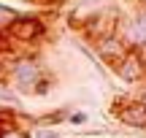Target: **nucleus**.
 <instances>
[{
	"mask_svg": "<svg viewBox=\"0 0 146 138\" xmlns=\"http://www.w3.org/2000/svg\"><path fill=\"white\" fill-rule=\"evenodd\" d=\"M54 90V79H52V73H46L41 81L35 84V90H33V95H49V92Z\"/></svg>",
	"mask_w": 146,
	"mask_h": 138,
	"instance_id": "1a4fd4ad",
	"label": "nucleus"
},
{
	"mask_svg": "<svg viewBox=\"0 0 146 138\" xmlns=\"http://www.w3.org/2000/svg\"><path fill=\"white\" fill-rule=\"evenodd\" d=\"M95 46V57H100V62L103 65H108V68H114V65H119L122 60L130 54V49L125 46V43L119 41V35L116 33H111V35H103V38H98V41L92 43Z\"/></svg>",
	"mask_w": 146,
	"mask_h": 138,
	"instance_id": "39448f33",
	"label": "nucleus"
},
{
	"mask_svg": "<svg viewBox=\"0 0 146 138\" xmlns=\"http://www.w3.org/2000/svg\"><path fill=\"white\" fill-rule=\"evenodd\" d=\"M138 57H141V60H143V65H146V46L141 49V52H138Z\"/></svg>",
	"mask_w": 146,
	"mask_h": 138,
	"instance_id": "ddd939ff",
	"label": "nucleus"
},
{
	"mask_svg": "<svg viewBox=\"0 0 146 138\" xmlns=\"http://www.w3.org/2000/svg\"><path fill=\"white\" fill-rule=\"evenodd\" d=\"M0 138H30V130L22 125H11V127H0Z\"/></svg>",
	"mask_w": 146,
	"mask_h": 138,
	"instance_id": "6e6552de",
	"label": "nucleus"
},
{
	"mask_svg": "<svg viewBox=\"0 0 146 138\" xmlns=\"http://www.w3.org/2000/svg\"><path fill=\"white\" fill-rule=\"evenodd\" d=\"M116 35L130 52H141L146 46V3H135L119 11Z\"/></svg>",
	"mask_w": 146,
	"mask_h": 138,
	"instance_id": "f257e3e1",
	"label": "nucleus"
},
{
	"mask_svg": "<svg viewBox=\"0 0 146 138\" xmlns=\"http://www.w3.org/2000/svg\"><path fill=\"white\" fill-rule=\"evenodd\" d=\"M111 70L122 79V84H143L146 81V65H143V60L138 57V52H130L119 65H114Z\"/></svg>",
	"mask_w": 146,
	"mask_h": 138,
	"instance_id": "423d86ee",
	"label": "nucleus"
},
{
	"mask_svg": "<svg viewBox=\"0 0 146 138\" xmlns=\"http://www.w3.org/2000/svg\"><path fill=\"white\" fill-rule=\"evenodd\" d=\"M3 33L8 38V43H38L46 38L49 27L41 14H19Z\"/></svg>",
	"mask_w": 146,
	"mask_h": 138,
	"instance_id": "7ed1b4c3",
	"label": "nucleus"
},
{
	"mask_svg": "<svg viewBox=\"0 0 146 138\" xmlns=\"http://www.w3.org/2000/svg\"><path fill=\"white\" fill-rule=\"evenodd\" d=\"M49 70L43 68V62L38 57H14L8 62V70H5V81L14 87L16 92H25V95H33L35 84L46 76Z\"/></svg>",
	"mask_w": 146,
	"mask_h": 138,
	"instance_id": "f03ea898",
	"label": "nucleus"
},
{
	"mask_svg": "<svg viewBox=\"0 0 146 138\" xmlns=\"http://www.w3.org/2000/svg\"><path fill=\"white\" fill-rule=\"evenodd\" d=\"M68 117H70V108L65 106V108H60V111L41 114V117H35L33 122H35V127H52V125H62V122H68Z\"/></svg>",
	"mask_w": 146,
	"mask_h": 138,
	"instance_id": "0eeeda50",
	"label": "nucleus"
},
{
	"mask_svg": "<svg viewBox=\"0 0 146 138\" xmlns=\"http://www.w3.org/2000/svg\"><path fill=\"white\" fill-rule=\"evenodd\" d=\"M114 117L119 125H127L133 130H146V103L138 98H122L114 106Z\"/></svg>",
	"mask_w": 146,
	"mask_h": 138,
	"instance_id": "20e7f679",
	"label": "nucleus"
},
{
	"mask_svg": "<svg viewBox=\"0 0 146 138\" xmlns=\"http://www.w3.org/2000/svg\"><path fill=\"white\" fill-rule=\"evenodd\" d=\"M30 138H60V130H54V127H35L30 133Z\"/></svg>",
	"mask_w": 146,
	"mask_h": 138,
	"instance_id": "9b49d317",
	"label": "nucleus"
},
{
	"mask_svg": "<svg viewBox=\"0 0 146 138\" xmlns=\"http://www.w3.org/2000/svg\"><path fill=\"white\" fill-rule=\"evenodd\" d=\"M87 122H89L87 111H70V117H68V125H73V127H81V125H87Z\"/></svg>",
	"mask_w": 146,
	"mask_h": 138,
	"instance_id": "9d476101",
	"label": "nucleus"
},
{
	"mask_svg": "<svg viewBox=\"0 0 146 138\" xmlns=\"http://www.w3.org/2000/svg\"><path fill=\"white\" fill-rule=\"evenodd\" d=\"M138 100H141V103H146V81H143V84H141V92H138Z\"/></svg>",
	"mask_w": 146,
	"mask_h": 138,
	"instance_id": "f8f14e48",
	"label": "nucleus"
}]
</instances>
